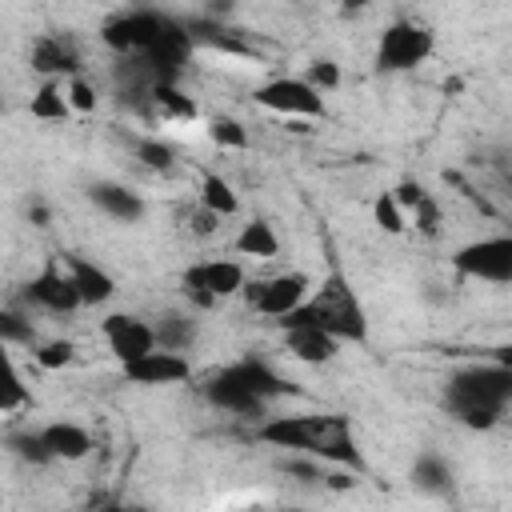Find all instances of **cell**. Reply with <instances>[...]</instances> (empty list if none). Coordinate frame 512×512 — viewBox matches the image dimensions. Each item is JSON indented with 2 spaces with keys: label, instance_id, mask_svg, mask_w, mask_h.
Wrapping results in <instances>:
<instances>
[{
  "label": "cell",
  "instance_id": "obj_1",
  "mask_svg": "<svg viewBox=\"0 0 512 512\" xmlns=\"http://www.w3.org/2000/svg\"><path fill=\"white\" fill-rule=\"evenodd\" d=\"M508 404H512V364H504V360H484V364L456 368L444 384L448 416L460 420L472 432L496 428Z\"/></svg>",
  "mask_w": 512,
  "mask_h": 512
},
{
  "label": "cell",
  "instance_id": "obj_2",
  "mask_svg": "<svg viewBox=\"0 0 512 512\" xmlns=\"http://www.w3.org/2000/svg\"><path fill=\"white\" fill-rule=\"evenodd\" d=\"M296 392L292 380H284L268 360L260 356H240L224 368H216L208 380H204V400L220 412H232V416H244V420H260L268 400L276 396H288Z\"/></svg>",
  "mask_w": 512,
  "mask_h": 512
},
{
  "label": "cell",
  "instance_id": "obj_3",
  "mask_svg": "<svg viewBox=\"0 0 512 512\" xmlns=\"http://www.w3.org/2000/svg\"><path fill=\"white\" fill-rule=\"evenodd\" d=\"M276 324L280 328H288V324H316V328L340 336L344 344H364L368 340V316H364L356 292L344 284L340 272H332L320 288H312L308 300L296 312H288L284 320H276Z\"/></svg>",
  "mask_w": 512,
  "mask_h": 512
},
{
  "label": "cell",
  "instance_id": "obj_4",
  "mask_svg": "<svg viewBox=\"0 0 512 512\" xmlns=\"http://www.w3.org/2000/svg\"><path fill=\"white\" fill-rule=\"evenodd\" d=\"M244 284H248L244 264H240V260H232V256L196 260V264H188V268H184V276H180V288H184V296H188L196 308H216L220 300L240 296V292H244Z\"/></svg>",
  "mask_w": 512,
  "mask_h": 512
},
{
  "label": "cell",
  "instance_id": "obj_5",
  "mask_svg": "<svg viewBox=\"0 0 512 512\" xmlns=\"http://www.w3.org/2000/svg\"><path fill=\"white\" fill-rule=\"evenodd\" d=\"M164 24H168V12L152 8V4H128L124 12H116L100 24V40L116 56H144L156 44Z\"/></svg>",
  "mask_w": 512,
  "mask_h": 512
},
{
  "label": "cell",
  "instance_id": "obj_6",
  "mask_svg": "<svg viewBox=\"0 0 512 512\" xmlns=\"http://www.w3.org/2000/svg\"><path fill=\"white\" fill-rule=\"evenodd\" d=\"M436 52V32L420 20H392L376 40L380 72H412Z\"/></svg>",
  "mask_w": 512,
  "mask_h": 512
},
{
  "label": "cell",
  "instance_id": "obj_7",
  "mask_svg": "<svg viewBox=\"0 0 512 512\" xmlns=\"http://www.w3.org/2000/svg\"><path fill=\"white\" fill-rule=\"evenodd\" d=\"M452 268L468 280L484 284H512V232L468 240L452 252Z\"/></svg>",
  "mask_w": 512,
  "mask_h": 512
},
{
  "label": "cell",
  "instance_id": "obj_8",
  "mask_svg": "<svg viewBox=\"0 0 512 512\" xmlns=\"http://www.w3.org/2000/svg\"><path fill=\"white\" fill-rule=\"evenodd\" d=\"M252 100L276 116H300V120H324L328 116V104H324V92L312 88L304 76H276V80H264L256 84Z\"/></svg>",
  "mask_w": 512,
  "mask_h": 512
},
{
  "label": "cell",
  "instance_id": "obj_9",
  "mask_svg": "<svg viewBox=\"0 0 512 512\" xmlns=\"http://www.w3.org/2000/svg\"><path fill=\"white\" fill-rule=\"evenodd\" d=\"M308 292H312L308 272H280V276H268V280H248L240 296L256 316L284 320L288 312H296L308 300Z\"/></svg>",
  "mask_w": 512,
  "mask_h": 512
},
{
  "label": "cell",
  "instance_id": "obj_10",
  "mask_svg": "<svg viewBox=\"0 0 512 512\" xmlns=\"http://www.w3.org/2000/svg\"><path fill=\"white\" fill-rule=\"evenodd\" d=\"M24 300L36 304L40 312H52V316H72L76 308H84V300H80V292H76L68 268H60L56 260H48V264L24 284Z\"/></svg>",
  "mask_w": 512,
  "mask_h": 512
},
{
  "label": "cell",
  "instance_id": "obj_11",
  "mask_svg": "<svg viewBox=\"0 0 512 512\" xmlns=\"http://www.w3.org/2000/svg\"><path fill=\"white\" fill-rule=\"evenodd\" d=\"M100 336H104L108 352L120 364H128V360H136V356H144V352H152L160 344L156 340V324L144 320V316H136V312H112V316H104L100 320Z\"/></svg>",
  "mask_w": 512,
  "mask_h": 512
},
{
  "label": "cell",
  "instance_id": "obj_12",
  "mask_svg": "<svg viewBox=\"0 0 512 512\" xmlns=\"http://www.w3.org/2000/svg\"><path fill=\"white\" fill-rule=\"evenodd\" d=\"M120 372H124V380H132L140 388H172L192 376V360H188V352H172V348L156 344L152 352L120 364Z\"/></svg>",
  "mask_w": 512,
  "mask_h": 512
},
{
  "label": "cell",
  "instance_id": "obj_13",
  "mask_svg": "<svg viewBox=\"0 0 512 512\" xmlns=\"http://www.w3.org/2000/svg\"><path fill=\"white\" fill-rule=\"evenodd\" d=\"M320 424H324V412L320 416H268V420L256 424V440L268 444V448H280V452L312 456Z\"/></svg>",
  "mask_w": 512,
  "mask_h": 512
},
{
  "label": "cell",
  "instance_id": "obj_14",
  "mask_svg": "<svg viewBox=\"0 0 512 512\" xmlns=\"http://www.w3.org/2000/svg\"><path fill=\"white\" fill-rule=\"evenodd\" d=\"M28 64H32V72L40 80H68V76H80L84 72L80 52L64 36H52V32H44V36H36L28 44Z\"/></svg>",
  "mask_w": 512,
  "mask_h": 512
},
{
  "label": "cell",
  "instance_id": "obj_15",
  "mask_svg": "<svg viewBox=\"0 0 512 512\" xmlns=\"http://www.w3.org/2000/svg\"><path fill=\"white\" fill-rule=\"evenodd\" d=\"M340 336L316 328V324H288L284 328V352L300 364H332L340 356Z\"/></svg>",
  "mask_w": 512,
  "mask_h": 512
},
{
  "label": "cell",
  "instance_id": "obj_16",
  "mask_svg": "<svg viewBox=\"0 0 512 512\" xmlns=\"http://www.w3.org/2000/svg\"><path fill=\"white\" fill-rule=\"evenodd\" d=\"M88 200H92L108 220H120V224H136V220H144V212H148L144 196H140L136 188H128V184H116V180H96V184L88 188Z\"/></svg>",
  "mask_w": 512,
  "mask_h": 512
},
{
  "label": "cell",
  "instance_id": "obj_17",
  "mask_svg": "<svg viewBox=\"0 0 512 512\" xmlns=\"http://www.w3.org/2000/svg\"><path fill=\"white\" fill-rule=\"evenodd\" d=\"M64 268H68V276H72V284H76L84 308H100V304H108V300L116 296V280H112L108 268H100L96 260H84V256H76V252H64Z\"/></svg>",
  "mask_w": 512,
  "mask_h": 512
},
{
  "label": "cell",
  "instance_id": "obj_18",
  "mask_svg": "<svg viewBox=\"0 0 512 512\" xmlns=\"http://www.w3.org/2000/svg\"><path fill=\"white\" fill-rule=\"evenodd\" d=\"M40 432H44V444H48L52 460L76 464V460H84V456L92 452V432H88L84 424H76V420H52V424H44Z\"/></svg>",
  "mask_w": 512,
  "mask_h": 512
},
{
  "label": "cell",
  "instance_id": "obj_19",
  "mask_svg": "<svg viewBox=\"0 0 512 512\" xmlns=\"http://www.w3.org/2000/svg\"><path fill=\"white\" fill-rule=\"evenodd\" d=\"M28 116L44 120V124H64L72 116V100H68L64 80H40V88L28 100Z\"/></svg>",
  "mask_w": 512,
  "mask_h": 512
},
{
  "label": "cell",
  "instance_id": "obj_20",
  "mask_svg": "<svg viewBox=\"0 0 512 512\" xmlns=\"http://www.w3.org/2000/svg\"><path fill=\"white\" fill-rule=\"evenodd\" d=\"M232 248H236L240 256H252V260H272V256H280V236H276L272 220L256 216V220H248V224L240 228V236H236Z\"/></svg>",
  "mask_w": 512,
  "mask_h": 512
},
{
  "label": "cell",
  "instance_id": "obj_21",
  "mask_svg": "<svg viewBox=\"0 0 512 512\" xmlns=\"http://www.w3.org/2000/svg\"><path fill=\"white\" fill-rule=\"evenodd\" d=\"M412 484L424 496H448L452 492V464L436 452H420L416 464H412Z\"/></svg>",
  "mask_w": 512,
  "mask_h": 512
},
{
  "label": "cell",
  "instance_id": "obj_22",
  "mask_svg": "<svg viewBox=\"0 0 512 512\" xmlns=\"http://www.w3.org/2000/svg\"><path fill=\"white\" fill-rule=\"evenodd\" d=\"M196 336H200V328H196V316H188V312H164V316L156 320V340H160V348L192 352Z\"/></svg>",
  "mask_w": 512,
  "mask_h": 512
},
{
  "label": "cell",
  "instance_id": "obj_23",
  "mask_svg": "<svg viewBox=\"0 0 512 512\" xmlns=\"http://www.w3.org/2000/svg\"><path fill=\"white\" fill-rule=\"evenodd\" d=\"M200 204L204 208H212L216 216H236L240 212V196H236V188L220 176V172H212V168H204L200 172Z\"/></svg>",
  "mask_w": 512,
  "mask_h": 512
},
{
  "label": "cell",
  "instance_id": "obj_24",
  "mask_svg": "<svg viewBox=\"0 0 512 512\" xmlns=\"http://www.w3.org/2000/svg\"><path fill=\"white\" fill-rule=\"evenodd\" d=\"M152 112L160 120H196L200 108L192 96L180 92V84H152Z\"/></svg>",
  "mask_w": 512,
  "mask_h": 512
},
{
  "label": "cell",
  "instance_id": "obj_25",
  "mask_svg": "<svg viewBox=\"0 0 512 512\" xmlns=\"http://www.w3.org/2000/svg\"><path fill=\"white\" fill-rule=\"evenodd\" d=\"M4 444H8V452H12L16 460H24V464H52V452H48L40 428H36V432H32V428H28V432H8Z\"/></svg>",
  "mask_w": 512,
  "mask_h": 512
},
{
  "label": "cell",
  "instance_id": "obj_26",
  "mask_svg": "<svg viewBox=\"0 0 512 512\" xmlns=\"http://www.w3.org/2000/svg\"><path fill=\"white\" fill-rule=\"evenodd\" d=\"M372 220H376L380 232H388V236H404V228H408V212L400 208V200L392 196V188H388V192H376V200H372Z\"/></svg>",
  "mask_w": 512,
  "mask_h": 512
},
{
  "label": "cell",
  "instance_id": "obj_27",
  "mask_svg": "<svg viewBox=\"0 0 512 512\" xmlns=\"http://www.w3.org/2000/svg\"><path fill=\"white\" fill-rule=\"evenodd\" d=\"M204 132H208V140H212L216 148H232V152L248 148V128H244L236 116H212V120L204 124Z\"/></svg>",
  "mask_w": 512,
  "mask_h": 512
},
{
  "label": "cell",
  "instance_id": "obj_28",
  "mask_svg": "<svg viewBox=\"0 0 512 512\" xmlns=\"http://www.w3.org/2000/svg\"><path fill=\"white\" fill-rule=\"evenodd\" d=\"M32 360H36L44 372H60V368H68V364L76 360V344L64 340V336H56V340H40V344L32 348Z\"/></svg>",
  "mask_w": 512,
  "mask_h": 512
},
{
  "label": "cell",
  "instance_id": "obj_29",
  "mask_svg": "<svg viewBox=\"0 0 512 512\" xmlns=\"http://www.w3.org/2000/svg\"><path fill=\"white\" fill-rule=\"evenodd\" d=\"M0 340H4V344H28V348H32V344H36L32 316H24L20 308L8 304V308L0 312Z\"/></svg>",
  "mask_w": 512,
  "mask_h": 512
},
{
  "label": "cell",
  "instance_id": "obj_30",
  "mask_svg": "<svg viewBox=\"0 0 512 512\" xmlns=\"http://www.w3.org/2000/svg\"><path fill=\"white\" fill-rule=\"evenodd\" d=\"M136 160H140L144 168H156V172H164V168H172V160H176V148H172L168 140H160V136H144V140H136Z\"/></svg>",
  "mask_w": 512,
  "mask_h": 512
},
{
  "label": "cell",
  "instance_id": "obj_31",
  "mask_svg": "<svg viewBox=\"0 0 512 512\" xmlns=\"http://www.w3.org/2000/svg\"><path fill=\"white\" fill-rule=\"evenodd\" d=\"M64 88H68V100H72V112H80V116H88V112H96V104H100V92L92 88V80L80 72V76H68L64 80Z\"/></svg>",
  "mask_w": 512,
  "mask_h": 512
},
{
  "label": "cell",
  "instance_id": "obj_32",
  "mask_svg": "<svg viewBox=\"0 0 512 512\" xmlns=\"http://www.w3.org/2000/svg\"><path fill=\"white\" fill-rule=\"evenodd\" d=\"M304 80H308L312 88H320V92H332V88H340V64H336L332 56H316V60L304 68Z\"/></svg>",
  "mask_w": 512,
  "mask_h": 512
},
{
  "label": "cell",
  "instance_id": "obj_33",
  "mask_svg": "<svg viewBox=\"0 0 512 512\" xmlns=\"http://www.w3.org/2000/svg\"><path fill=\"white\" fill-rule=\"evenodd\" d=\"M412 220H416V232L436 236V232H440V204H436L432 196H424V200L412 208Z\"/></svg>",
  "mask_w": 512,
  "mask_h": 512
},
{
  "label": "cell",
  "instance_id": "obj_34",
  "mask_svg": "<svg viewBox=\"0 0 512 512\" xmlns=\"http://www.w3.org/2000/svg\"><path fill=\"white\" fill-rule=\"evenodd\" d=\"M24 404H32V396H28V388L20 384V376H16V372H8V388H4L0 412H4V416H12V412H16V408H24Z\"/></svg>",
  "mask_w": 512,
  "mask_h": 512
},
{
  "label": "cell",
  "instance_id": "obj_35",
  "mask_svg": "<svg viewBox=\"0 0 512 512\" xmlns=\"http://www.w3.org/2000/svg\"><path fill=\"white\" fill-rule=\"evenodd\" d=\"M220 224H224V216H216V212L204 208V204H200L196 212H188V228H192V236H212Z\"/></svg>",
  "mask_w": 512,
  "mask_h": 512
},
{
  "label": "cell",
  "instance_id": "obj_36",
  "mask_svg": "<svg viewBox=\"0 0 512 512\" xmlns=\"http://www.w3.org/2000/svg\"><path fill=\"white\" fill-rule=\"evenodd\" d=\"M392 196L400 200V208H404V212H412L428 192H424V184H420V180H400V184L392 188Z\"/></svg>",
  "mask_w": 512,
  "mask_h": 512
},
{
  "label": "cell",
  "instance_id": "obj_37",
  "mask_svg": "<svg viewBox=\"0 0 512 512\" xmlns=\"http://www.w3.org/2000/svg\"><path fill=\"white\" fill-rule=\"evenodd\" d=\"M28 220H32L36 228H48V208H44V204H32V208H28Z\"/></svg>",
  "mask_w": 512,
  "mask_h": 512
},
{
  "label": "cell",
  "instance_id": "obj_38",
  "mask_svg": "<svg viewBox=\"0 0 512 512\" xmlns=\"http://www.w3.org/2000/svg\"><path fill=\"white\" fill-rule=\"evenodd\" d=\"M336 4H340L344 12H364V8L372 4V0H336Z\"/></svg>",
  "mask_w": 512,
  "mask_h": 512
},
{
  "label": "cell",
  "instance_id": "obj_39",
  "mask_svg": "<svg viewBox=\"0 0 512 512\" xmlns=\"http://www.w3.org/2000/svg\"><path fill=\"white\" fill-rule=\"evenodd\" d=\"M492 360H504V364H512V340H508V344H500V348L492 352Z\"/></svg>",
  "mask_w": 512,
  "mask_h": 512
},
{
  "label": "cell",
  "instance_id": "obj_40",
  "mask_svg": "<svg viewBox=\"0 0 512 512\" xmlns=\"http://www.w3.org/2000/svg\"><path fill=\"white\" fill-rule=\"evenodd\" d=\"M188 4H216V0H188Z\"/></svg>",
  "mask_w": 512,
  "mask_h": 512
},
{
  "label": "cell",
  "instance_id": "obj_41",
  "mask_svg": "<svg viewBox=\"0 0 512 512\" xmlns=\"http://www.w3.org/2000/svg\"><path fill=\"white\" fill-rule=\"evenodd\" d=\"M128 4H152V0H128Z\"/></svg>",
  "mask_w": 512,
  "mask_h": 512
}]
</instances>
